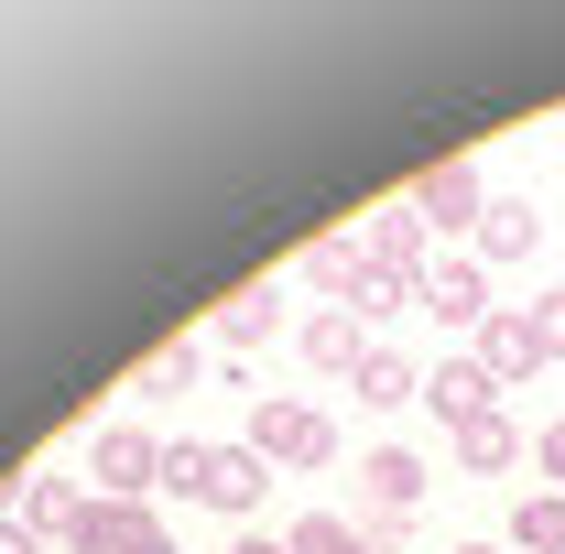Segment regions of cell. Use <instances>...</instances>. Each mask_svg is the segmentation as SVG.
I'll return each instance as SVG.
<instances>
[{
    "mask_svg": "<svg viewBox=\"0 0 565 554\" xmlns=\"http://www.w3.org/2000/svg\"><path fill=\"white\" fill-rule=\"evenodd\" d=\"M446 457H457L468 479H500V468H533V435H522L511 414H479V424H457V435H446Z\"/></svg>",
    "mask_w": 565,
    "mask_h": 554,
    "instance_id": "obj_11",
    "label": "cell"
},
{
    "mask_svg": "<svg viewBox=\"0 0 565 554\" xmlns=\"http://www.w3.org/2000/svg\"><path fill=\"white\" fill-rule=\"evenodd\" d=\"M479 370H490L500 392H522V381L544 370V338H533V305H490V327H479Z\"/></svg>",
    "mask_w": 565,
    "mask_h": 554,
    "instance_id": "obj_9",
    "label": "cell"
},
{
    "mask_svg": "<svg viewBox=\"0 0 565 554\" xmlns=\"http://www.w3.org/2000/svg\"><path fill=\"white\" fill-rule=\"evenodd\" d=\"M424 457L414 446H370V457H359V511H392V522H414V500H424Z\"/></svg>",
    "mask_w": 565,
    "mask_h": 554,
    "instance_id": "obj_10",
    "label": "cell"
},
{
    "mask_svg": "<svg viewBox=\"0 0 565 554\" xmlns=\"http://www.w3.org/2000/svg\"><path fill=\"white\" fill-rule=\"evenodd\" d=\"M305 283H327L338 305H349V283H359V239L338 228V239H305Z\"/></svg>",
    "mask_w": 565,
    "mask_h": 554,
    "instance_id": "obj_21",
    "label": "cell"
},
{
    "mask_svg": "<svg viewBox=\"0 0 565 554\" xmlns=\"http://www.w3.org/2000/svg\"><path fill=\"white\" fill-rule=\"evenodd\" d=\"M163 435H141V424H98V446H87V489L98 500H152L163 489Z\"/></svg>",
    "mask_w": 565,
    "mask_h": 554,
    "instance_id": "obj_4",
    "label": "cell"
},
{
    "mask_svg": "<svg viewBox=\"0 0 565 554\" xmlns=\"http://www.w3.org/2000/svg\"><path fill=\"white\" fill-rule=\"evenodd\" d=\"M359 403H370V414H403V403H424V370L414 359H403V348H370V359H359V381H349Z\"/></svg>",
    "mask_w": 565,
    "mask_h": 554,
    "instance_id": "obj_17",
    "label": "cell"
},
{
    "mask_svg": "<svg viewBox=\"0 0 565 554\" xmlns=\"http://www.w3.org/2000/svg\"><path fill=\"white\" fill-rule=\"evenodd\" d=\"M533 338H544V359H565V283H555V294H533Z\"/></svg>",
    "mask_w": 565,
    "mask_h": 554,
    "instance_id": "obj_23",
    "label": "cell"
},
{
    "mask_svg": "<svg viewBox=\"0 0 565 554\" xmlns=\"http://www.w3.org/2000/svg\"><path fill=\"white\" fill-rule=\"evenodd\" d=\"M163 489H185V500H207V511H228V522H250L262 489H273V457H262L250 435H239V446H196V435H174Z\"/></svg>",
    "mask_w": 565,
    "mask_h": 554,
    "instance_id": "obj_1",
    "label": "cell"
},
{
    "mask_svg": "<svg viewBox=\"0 0 565 554\" xmlns=\"http://www.w3.org/2000/svg\"><path fill=\"white\" fill-rule=\"evenodd\" d=\"M66 554H185V544L163 533V511H152V500H98V489H87Z\"/></svg>",
    "mask_w": 565,
    "mask_h": 554,
    "instance_id": "obj_5",
    "label": "cell"
},
{
    "mask_svg": "<svg viewBox=\"0 0 565 554\" xmlns=\"http://www.w3.org/2000/svg\"><path fill=\"white\" fill-rule=\"evenodd\" d=\"M294 348H305V359H316V370H338V381H359V359H370V327H359L349 305H327V316H305V327H294Z\"/></svg>",
    "mask_w": 565,
    "mask_h": 554,
    "instance_id": "obj_12",
    "label": "cell"
},
{
    "mask_svg": "<svg viewBox=\"0 0 565 554\" xmlns=\"http://www.w3.org/2000/svg\"><path fill=\"white\" fill-rule=\"evenodd\" d=\"M424 403H435V414H446V435H457V424L500 414V381L479 370V348H446V359L424 370Z\"/></svg>",
    "mask_w": 565,
    "mask_h": 554,
    "instance_id": "obj_8",
    "label": "cell"
},
{
    "mask_svg": "<svg viewBox=\"0 0 565 554\" xmlns=\"http://www.w3.org/2000/svg\"><path fill=\"white\" fill-rule=\"evenodd\" d=\"M511 554H565V489H522L511 500Z\"/></svg>",
    "mask_w": 565,
    "mask_h": 554,
    "instance_id": "obj_18",
    "label": "cell"
},
{
    "mask_svg": "<svg viewBox=\"0 0 565 554\" xmlns=\"http://www.w3.org/2000/svg\"><path fill=\"white\" fill-rule=\"evenodd\" d=\"M250 446L273 468H338V414L327 403H294V392H262L250 403Z\"/></svg>",
    "mask_w": 565,
    "mask_h": 554,
    "instance_id": "obj_2",
    "label": "cell"
},
{
    "mask_svg": "<svg viewBox=\"0 0 565 554\" xmlns=\"http://www.w3.org/2000/svg\"><path fill=\"white\" fill-rule=\"evenodd\" d=\"M446 554H511V544H446Z\"/></svg>",
    "mask_w": 565,
    "mask_h": 554,
    "instance_id": "obj_27",
    "label": "cell"
},
{
    "mask_svg": "<svg viewBox=\"0 0 565 554\" xmlns=\"http://www.w3.org/2000/svg\"><path fill=\"white\" fill-rule=\"evenodd\" d=\"M76 511H87V479H66V468H33V479H22V522H33L44 544H66Z\"/></svg>",
    "mask_w": 565,
    "mask_h": 554,
    "instance_id": "obj_15",
    "label": "cell"
},
{
    "mask_svg": "<svg viewBox=\"0 0 565 554\" xmlns=\"http://www.w3.org/2000/svg\"><path fill=\"white\" fill-rule=\"evenodd\" d=\"M273 327H282V294H273V283H239V294H228V305L207 316V338L228 348V359H239V348H262Z\"/></svg>",
    "mask_w": 565,
    "mask_h": 554,
    "instance_id": "obj_13",
    "label": "cell"
},
{
    "mask_svg": "<svg viewBox=\"0 0 565 554\" xmlns=\"http://www.w3.org/2000/svg\"><path fill=\"white\" fill-rule=\"evenodd\" d=\"M0 554H44V533H33L22 511H0Z\"/></svg>",
    "mask_w": 565,
    "mask_h": 554,
    "instance_id": "obj_25",
    "label": "cell"
},
{
    "mask_svg": "<svg viewBox=\"0 0 565 554\" xmlns=\"http://www.w3.org/2000/svg\"><path fill=\"white\" fill-rule=\"evenodd\" d=\"M228 554H294V544H282V533H239Z\"/></svg>",
    "mask_w": 565,
    "mask_h": 554,
    "instance_id": "obj_26",
    "label": "cell"
},
{
    "mask_svg": "<svg viewBox=\"0 0 565 554\" xmlns=\"http://www.w3.org/2000/svg\"><path fill=\"white\" fill-rule=\"evenodd\" d=\"M424 316H435V327H468V338H479V327H490V262L446 251V262L424 273Z\"/></svg>",
    "mask_w": 565,
    "mask_h": 554,
    "instance_id": "obj_7",
    "label": "cell"
},
{
    "mask_svg": "<svg viewBox=\"0 0 565 554\" xmlns=\"http://www.w3.org/2000/svg\"><path fill=\"white\" fill-rule=\"evenodd\" d=\"M403 207H414L435 239H479V217H490V174H479V163H424L414 185H403Z\"/></svg>",
    "mask_w": 565,
    "mask_h": 554,
    "instance_id": "obj_3",
    "label": "cell"
},
{
    "mask_svg": "<svg viewBox=\"0 0 565 554\" xmlns=\"http://www.w3.org/2000/svg\"><path fill=\"white\" fill-rule=\"evenodd\" d=\"M533 239H544V217H533V196H490V217H479V239H468V262H533Z\"/></svg>",
    "mask_w": 565,
    "mask_h": 554,
    "instance_id": "obj_14",
    "label": "cell"
},
{
    "mask_svg": "<svg viewBox=\"0 0 565 554\" xmlns=\"http://www.w3.org/2000/svg\"><path fill=\"white\" fill-rule=\"evenodd\" d=\"M349 316H359V327L424 316V283H414V273H381V262H359V283H349Z\"/></svg>",
    "mask_w": 565,
    "mask_h": 554,
    "instance_id": "obj_16",
    "label": "cell"
},
{
    "mask_svg": "<svg viewBox=\"0 0 565 554\" xmlns=\"http://www.w3.org/2000/svg\"><path fill=\"white\" fill-rule=\"evenodd\" d=\"M533 479L565 489V424H533Z\"/></svg>",
    "mask_w": 565,
    "mask_h": 554,
    "instance_id": "obj_22",
    "label": "cell"
},
{
    "mask_svg": "<svg viewBox=\"0 0 565 554\" xmlns=\"http://www.w3.org/2000/svg\"><path fill=\"white\" fill-rule=\"evenodd\" d=\"M359 533H370V554H403V544H414V522H392V511H359Z\"/></svg>",
    "mask_w": 565,
    "mask_h": 554,
    "instance_id": "obj_24",
    "label": "cell"
},
{
    "mask_svg": "<svg viewBox=\"0 0 565 554\" xmlns=\"http://www.w3.org/2000/svg\"><path fill=\"white\" fill-rule=\"evenodd\" d=\"M196 370H207V348H163V359H141V403H174V392H196Z\"/></svg>",
    "mask_w": 565,
    "mask_h": 554,
    "instance_id": "obj_20",
    "label": "cell"
},
{
    "mask_svg": "<svg viewBox=\"0 0 565 554\" xmlns=\"http://www.w3.org/2000/svg\"><path fill=\"white\" fill-rule=\"evenodd\" d=\"M282 544L294 554H370V533H359L349 511H305V522H282Z\"/></svg>",
    "mask_w": 565,
    "mask_h": 554,
    "instance_id": "obj_19",
    "label": "cell"
},
{
    "mask_svg": "<svg viewBox=\"0 0 565 554\" xmlns=\"http://www.w3.org/2000/svg\"><path fill=\"white\" fill-rule=\"evenodd\" d=\"M359 262H381V273H414V283H424V273H435V228L392 196V207L359 217Z\"/></svg>",
    "mask_w": 565,
    "mask_h": 554,
    "instance_id": "obj_6",
    "label": "cell"
}]
</instances>
